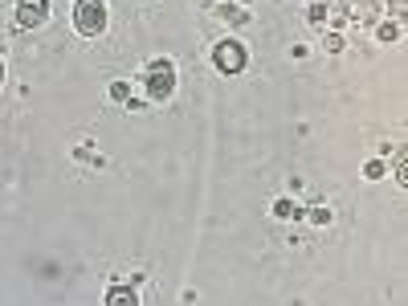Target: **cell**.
I'll use <instances>...</instances> for the list:
<instances>
[{
    "label": "cell",
    "instance_id": "cell-1",
    "mask_svg": "<svg viewBox=\"0 0 408 306\" xmlns=\"http://www.w3.org/2000/svg\"><path fill=\"white\" fill-rule=\"evenodd\" d=\"M74 25H78V33H86V37H98V33L106 29L102 0H78V4H74Z\"/></svg>",
    "mask_w": 408,
    "mask_h": 306
},
{
    "label": "cell",
    "instance_id": "cell-2",
    "mask_svg": "<svg viewBox=\"0 0 408 306\" xmlns=\"http://www.w3.org/2000/svg\"><path fill=\"white\" fill-rule=\"evenodd\" d=\"M176 86V74H172V62H155L147 70V94L151 98H167Z\"/></svg>",
    "mask_w": 408,
    "mask_h": 306
},
{
    "label": "cell",
    "instance_id": "cell-3",
    "mask_svg": "<svg viewBox=\"0 0 408 306\" xmlns=\"http://www.w3.org/2000/svg\"><path fill=\"white\" fill-rule=\"evenodd\" d=\"M49 13V0H16V21L25 25V29H33V25H41Z\"/></svg>",
    "mask_w": 408,
    "mask_h": 306
},
{
    "label": "cell",
    "instance_id": "cell-4",
    "mask_svg": "<svg viewBox=\"0 0 408 306\" xmlns=\"http://www.w3.org/2000/svg\"><path fill=\"white\" fill-rule=\"evenodd\" d=\"M216 65L225 70V74H237L245 65V49L237 41H225V45H216Z\"/></svg>",
    "mask_w": 408,
    "mask_h": 306
},
{
    "label": "cell",
    "instance_id": "cell-5",
    "mask_svg": "<svg viewBox=\"0 0 408 306\" xmlns=\"http://www.w3.org/2000/svg\"><path fill=\"white\" fill-rule=\"evenodd\" d=\"M106 306H139V302H135V290H131V286H111Z\"/></svg>",
    "mask_w": 408,
    "mask_h": 306
},
{
    "label": "cell",
    "instance_id": "cell-6",
    "mask_svg": "<svg viewBox=\"0 0 408 306\" xmlns=\"http://www.w3.org/2000/svg\"><path fill=\"white\" fill-rule=\"evenodd\" d=\"M111 98H127V82H114V86H111Z\"/></svg>",
    "mask_w": 408,
    "mask_h": 306
},
{
    "label": "cell",
    "instance_id": "cell-7",
    "mask_svg": "<svg viewBox=\"0 0 408 306\" xmlns=\"http://www.w3.org/2000/svg\"><path fill=\"white\" fill-rule=\"evenodd\" d=\"M0 78H4V65H0Z\"/></svg>",
    "mask_w": 408,
    "mask_h": 306
}]
</instances>
